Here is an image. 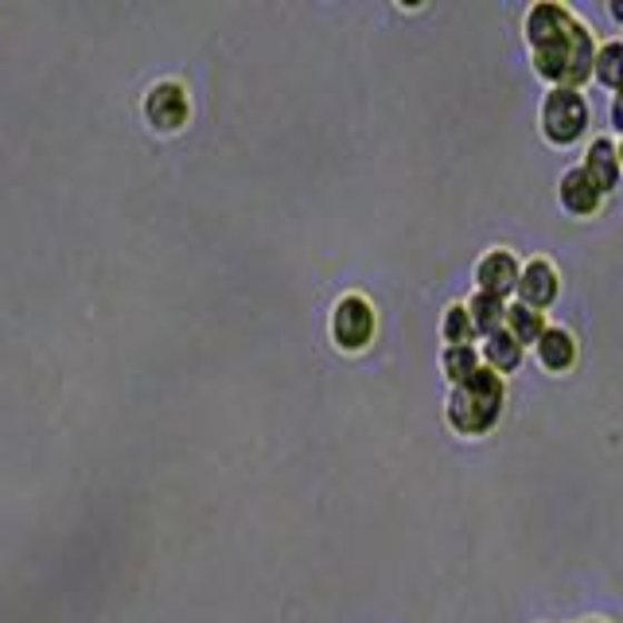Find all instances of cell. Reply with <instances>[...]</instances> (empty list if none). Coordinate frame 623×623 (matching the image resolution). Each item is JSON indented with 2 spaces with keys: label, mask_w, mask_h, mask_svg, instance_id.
<instances>
[{
  "label": "cell",
  "mask_w": 623,
  "mask_h": 623,
  "mask_svg": "<svg viewBox=\"0 0 623 623\" xmlns=\"http://www.w3.org/2000/svg\"><path fill=\"white\" fill-rule=\"evenodd\" d=\"M145 117L152 121V129L176 132V129H184L187 117H191V98H187V90L179 82L164 78V82H156L152 90L145 93Z\"/></svg>",
  "instance_id": "5"
},
{
  "label": "cell",
  "mask_w": 623,
  "mask_h": 623,
  "mask_svg": "<svg viewBox=\"0 0 623 623\" xmlns=\"http://www.w3.org/2000/svg\"><path fill=\"white\" fill-rule=\"evenodd\" d=\"M503 413V378L487 366H475L448 394V425L456 433H487Z\"/></svg>",
  "instance_id": "1"
},
{
  "label": "cell",
  "mask_w": 623,
  "mask_h": 623,
  "mask_svg": "<svg viewBox=\"0 0 623 623\" xmlns=\"http://www.w3.org/2000/svg\"><path fill=\"white\" fill-rule=\"evenodd\" d=\"M615 156H620V164H623V145H620V148H615Z\"/></svg>",
  "instance_id": "20"
},
{
  "label": "cell",
  "mask_w": 623,
  "mask_h": 623,
  "mask_svg": "<svg viewBox=\"0 0 623 623\" xmlns=\"http://www.w3.org/2000/svg\"><path fill=\"white\" fill-rule=\"evenodd\" d=\"M589 623H604V620H589Z\"/></svg>",
  "instance_id": "21"
},
{
  "label": "cell",
  "mask_w": 623,
  "mask_h": 623,
  "mask_svg": "<svg viewBox=\"0 0 623 623\" xmlns=\"http://www.w3.org/2000/svg\"><path fill=\"white\" fill-rule=\"evenodd\" d=\"M518 304H526V308H545V304L557 296V273H553L550 261H542V257H534V261L526 265V269L518 273Z\"/></svg>",
  "instance_id": "7"
},
{
  "label": "cell",
  "mask_w": 623,
  "mask_h": 623,
  "mask_svg": "<svg viewBox=\"0 0 623 623\" xmlns=\"http://www.w3.org/2000/svg\"><path fill=\"white\" fill-rule=\"evenodd\" d=\"M612 16H615V20H623V0H620V4H612Z\"/></svg>",
  "instance_id": "19"
},
{
  "label": "cell",
  "mask_w": 623,
  "mask_h": 623,
  "mask_svg": "<svg viewBox=\"0 0 623 623\" xmlns=\"http://www.w3.org/2000/svg\"><path fill=\"white\" fill-rule=\"evenodd\" d=\"M612 125H615V129L623 132V90L615 93V101H612Z\"/></svg>",
  "instance_id": "18"
},
{
  "label": "cell",
  "mask_w": 623,
  "mask_h": 623,
  "mask_svg": "<svg viewBox=\"0 0 623 623\" xmlns=\"http://www.w3.org/2000/svg\"><path fill=\"white\" fill-rule=\"evenodd\" d=\"M568 23H573V16H568L561 4H534L526 16L530 47H545V43H553V39H561Z\"/></svg>",
  "instance_id": "8"
},
{
  "label": "cell",
  "mask_w": 623,
  "mask_h": 623,
  "mask_svg": "<svg viewBox=\"0 0 623 623\" xmlns=\"http://www.w3.org/2000/svg\"><path fill=\"white\" fill-rule=\"evenodd\" d=\"M503 332H511V339L518 343V347H526V343L542 339L545 319H542V312L526 308V304H511V308H506V319H503Z\"/></svg>",
  "instance_id": "12"
},
{
  "label": "cell",
  "mask_w": 623,
  "mask_h": 623,
  "mask_svg": "<svg viewBox=\"0 0 623 623\" xmlns=\"http://www.w3.org/2000/svg\"><path fill=\"white\" fill-rule=\"evenodd\" d=\"M592 70L604 86H615L623 90V43H604L596 55H592Z\"/></svg>",
  "instance_id": "15"
},
{
  "label": "cell",
  "mask_w": 623,
  "mask_h": 623,
  "mask_svg": "<svg viewBox=\"0 0 623 623\" xmlns=\"http://www.w3.org/2000/svg\"><path fill=\"white\" fill-rule=\"evenodd\" d=\"M584 125H589V109H584L581 93L568 90V86H557V90H550V98H545V106H542V129H545V137H550L553 145H568V140L581 137Z\"/></svg>",
  "instance_id": "4"
},
{
  "label": "cell",
  "mask_w": 623,
  "mask_h": 623,
  "mask_svg": "<svg viewBox=\"0 0 623 623\" xmlns=\"http://www.w3.org/2000/svg\"><path fill=\"white\" fill-rule=\"evenodd\" d=\"M464 308H467V319H472V327L479 335L498 332V327H503V319H506V304L498 300V296H491V293H475L472 300L464 304Z\"/></svg>",
  "instance_id": "13"
},
{
  "label": "cell",
  "mask_w": 623,
  "mask_h": 623,
  "mask_svg": "<svg viewBox=\"0 0 623 623\" xmlns=\"http://www.w3.org/2000/svg\"><path fill=\"white\" fill-rule=\"evenodd\" d=\"M561 202H565V210H573V215H592V210L600 207V191H596V184L584 176V168H573L561 176Z\"/></svg>",
  "instance_id": "10"
},
{
  "label": "cell",
  "mask_w": 623,
  "mask_h": 623,
  "mask_svg": "<svg viewBox=\"0 0 623 623\" xmlns=\"http://www.w3.org/2000/svg\"><path fill=\"white\" fill-rule=\"evenodd\" d=\"M441 332H444V339H448V347H464V343H472L475 327H472V319H467L464 304H452V308L444 312Z\"/></svg>",
  "instance_id": "16"
},
{
  "label": "cell",
  "mask_w": 623,
  "mask_h": 623,
  "mask_svg": "<svg viewBox=\"0 0 623 623\" xmlns=\"http://www.w3.org/2000/svg\"><path fill=\"white\" fill-rule=\"evenodd\" d=\"M332 339L339 350H363L374 339V304L358 293H347L332 308Z\"/></svg>",
  "instance_id": "3"
},
{
  "label": "cell",
  "mask_w": 623,
  "mask_h": 623,
  "mask_svg": "<svg viewBox=\"0 0 623 623\" xmlns=\"http://www.w3.org/2000/svg\"><path fill=\"white\" fill-rule=\"evenodd\" d=\"M584 176L596 184V191H612L615 179H620V156H615V145L607 137L592 140V148L584 152Z\"/></svg>",
  "instance_id": "9"
},
{
  "label": "cell",
  "mask_w": 623,
  "mask_h": 623,
  "mask_svg": "<svg viewBox=\"0 0 623 623\" xmlns=\"http://www.w3.org/2000/svg\"><path fill=\"white\" fill-rule=\"evenodd\" d=\"M534 347H537V358H542V366H550V370H565V366L576 358L573 335L561 332V327H545L542 339H537Z\"/></svg>",
  "instance_id": "11"
},
{
  "label": "cell",
  "mask_w": 623,
  "mask_h": 623,
  "mask_svg": "<svg viewBox=\"0 0 623 623\" xmlns=\"http://www.w3.org/2000/svg\"><path fill=\"white\" fill-rule=\"evenodd\" d=\"M483 358H487L495 370H514V366L522 363V347L511 339V332L498 327V332H491L487 343H483Z\"/></svg>",
  "instance_id": "14"
},
{
  "label": "cell",
  "mask_w": 623,
  "mask_h": 623,
  "mask_svg": "<svg viewBox=\"0 0 623 623\" xmlns=\"http://www.w3.org/2000/svg\"><path fill=\"white\" fill-rule=\"evenodd\" d=\"M475 280H479V293H491L503 300V296L518 285V265H514V257L506 254V249H491V254H483L479 265H475Z\"/></svg>",
  "instance_id": "6"
},
{
  "label": "cell",
  "mask_w": 623,
  "mask_h": 623,
  "mask_svg": "<svg viewBox=\"0 0 623 623\" xmlns=\"http://www.w3.org/2000/svg\"><path fill=\"white\" fill-rule=\"evenodd\" d=\"M441 363H444V374L452 378V386H456L459 378H467V374L479 366V355H475L472 343H464V347H448V350H444Z\"/></svg>",
  "instance_id": "17"
},
{
  "label": "cell",
  "mask_w": 623,
  "mask_h": 623,
  "mask_svg": "<svg viewBox=\"0 0 623 623\" xmlns=\"http://www.w3.org/2000/svg\"><path fill=\"white\" fill-rule=\"evenodd\" d=\"M534 67H537V75L550 78V82H561V86H568V90H576V86L592 75L589 28L573 20L561 39H553V43H545V47H534Z\"/></svg>",
  "instance_id": "2"
}]
</instances>
